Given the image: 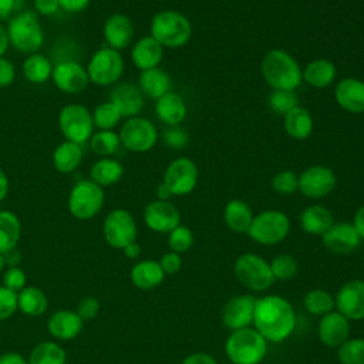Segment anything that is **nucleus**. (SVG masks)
Wrapping results in <instances>:
<instances>
[{"label":"nucleus","instance_id":"60","mask_svg":"<svg viewBox=\"0 0 364 364\" xmlns=\"http://www.w3.org/2000/svg\"><path fill=\"white\" fill-rule=\"evenodd\" d=\"M122 250H124V255L128 259H136L141 255V246L136 243V240L129 243V245H127Z\"/></svg>","mask_w":364,"mask_h":364},{"label":"nucleus","instance_id":"38","mask_svg":"<svg viewBox=\"0 0 364 364\" xmlns=\"http://www.w3.org/2000/svg\"><path fill=\"white\" fill-rule=\"evenodd\" d=\"M67 355L61 346L53 341L37 344L28 357V364H65Z\"/></svg>","mask_w":364,"mask_h":364},{"label":"nucleus","instance_id":"53","mask_svg":"<svg viewBox=\"0 0 364 364\" xmlns=\"http://www.w3.org/2000/svg\"><path fill=\"white\" fill-rule=\"evenodd\" d=\"M36 10L43 16H51L60 9L58 0H34Z\"/></svg>","mask_w":364,"mask_h":364},{"label":"nucleus","instance_id":"28","mask_svg":"<svg viewBox=\"0 0 364 364\" xmlns=\"http://www.w3.org/2000/svg\"><path fill=\"white\" fill-rule=\"evenodd\" d=\"M138 87L141 88L144 95L156 101L158 98L171 91L172 80L165 70L155 67L141 71L138 78Z\"/></svg>","mask_w":364,"mask_h":364},{"label":"nucleus","instance_id":"36","mask_svg":"<svg viewBox=\"0 0 364 364\" xmlns=\"http://www.w3.org/2000/svg\"><path fill=\"white\" fill-rule=\"evenodd\" d=\"M21 225L18 218L9 210H0V253L14 249L18 243Z\"/></svg>","mask_w":364,"mask_h":364},{"label":"nucleus","instance_id":"2","mask_svg":"<svg viewBox=\"0 0 364 364\" xmlns=\"http://www.w3.org/2000/svg\"><path fill=\"white\" fill-rule=\"evenodd\" d=\"M263 80L272 90L296 91L303 81V70L297 60L283 48L269 50L260 63Z\"/></svg>","mask_w":364,"mask_h":364},{"label":"nucleus","instance_id":"17","mask_svg":"<svg viewBox=\"0 0 364 364\" xmlns=\"http://www.w3.org/2000/svg\"><path fill=\"white\" fill-rule=\"evenodd\" d=\"M321 242L331 253L348 255L358 247L361 237L358 236L353 223L334 222L330 229L321 235Z\"/></svg>","mask_w":364,"mask_h":364},{"label":"nucleus","instance_id":"4","mask_svg":"<svg viewBox=\"0 0 364 364\" xmlns=\"http://www.w3.org/2000/svg\"><path fill=\"white\" fill-rule=\"evenodd\" d=\"M225 351L233 364H259L267 354V341L256 328L245 327L229 334Z\"/></svg>","mask_w":364,"mask_h":364},{"label":"nucleus","instance_id":"32","mask_svg":"<svg viewBox=\"0 0 364 364\" xmlns=\"http://www.w3.org/2000/svg\"><path fill=\"white\" fill-rule=\"evenodd\" d=\"M131 282L134 286L142 290H151L158 287L164 277L165 273L159 266V262L156 260H142L138 262L132 266L131 269Z\"/></svg>","mask_w":364,"mask_h":364},{"label":"nucleus","instance_id":"40","mask_svg":"<svg viewBox=\"0 0 364 364\" xmlns=\"http://www.w3.org/2000/svg\"><path fill=\"white\" fill-rule=\"evenodd\" d=\"M119 135L114 131H98L91 136V151L102 158L114 155L119 148Z\"/></svg>","mask_w":364,"mask_h":364},{"label":"nucleus","instance_id":"48","mask_svg":"<svg viewBox=\"0 0 364 364\" xmlns=\"http://www.w3.org/2000/svg\"><path fill=\"white\" fill-rule=\"evenodd\" d=\"M16 310H18L17 291L0 286V321L11 317Z\"/></svg>","mask_w":364,"mask_h":364},{"label":"nucleus","instance_id":"42","mask_svg":"<svg viewBox=\"0 0 364 364\" xmlns=\"http://www.w3.org/2000/svg\"><path fill=\"white\" fill-rule=\"evenodd\" d=\"M121 118H122V115H121L119 109L111 101L97 105V108L92 114V122L101 131H111L114 127H117L119 124Z\"/></svg>","mask_w":364,"mask_h":364},{"label":"nucleus","instance_id":"47","mask_svg":"<svg viewBox=\"0 0 364 364\" xmlns=\"http://www.w3.org/2000/svg\"><path fill=\"white\" fill-rule=\"evenodd\" d=\"M162 141L172 149H182L189 142V132L181 125H171L162 132Z\"/></svg>","mask_w":364,"mask_h":364},{"label":"nucleus","instance_id":"16","mask_svg":"<svg viewBox=\"0 0 364 364\" xmlns=\"http://www.w3.org/2000/svg\"><path fill=\"white\" fill-rule=\"evenodd\" d=\"M337 311L347 320L364 318V280H348L344 283L334 299Z\"/></svg>","mask_w":364,"mask_h":364},{"label":"nucleus","instance_id":"49","mask_svg":"<svg viewBox=\"0 0 364 364\" xmlns=\"http://www.w3.org/2000/svg\"><path fill=\"white\" fill-rule=\"evenodd\" d=\"M3 286L13 290L20 291L26 287V273L23 269L17 267H9L3 274Z\"/></svg>","mask_w":364,"mask_h":364},{"label":"nucleus","instance_id":"29","mask_svg":"<svg viewBox=\"0 0 364 364\" xmlns=\"http://www.w3.org/2000/svg\"><path fill=\"white\" fill-rule=\"evenodd\" d=\"M283 127L286 134L297 141L307 139L314 128L313 115L304 107H296L283 115Z\"/></svg>","mask_w":364,"mask_h":364},{"label":"nucleus","instance_id":"21","mask_svg":"<svg viewBox=\"0 0 364 364\" xmlns=\"http://www.w3.org/2000/svg\"><path fill=\"white\" fill-rule=\"evenodd\" d=\"M350 336V320L337 310L321 316L318 321V338L327 347H340Z\"/></svg>","mask_w":364,"mask_h":364},{"label":"nucleus","instance_id":"37","mask_svg":"<svg viewBox=\"0 0 364 364\" xmlns=\"http://www.w3.org/2000/svg\"><path fill=\"white\" fill-rule=\"evenodd\" d=\"M53 67L50 60L38 53L30 54L23 63V74L33 84H41L51 77Z\"/></svg>","mask_w":364,"mask_h":364},{"label":"nucleus","instance_id":"31","mask_svg":"<svg viewBox=\"0 0 364 364\" xmlns=\"http://www.w3.org/2000/svg\"><path fill=\"white\" fill-rule=\"evenodd\" d=\"M253 216L250 206L240 199L229 200L223 209V220L235 233H247Z\"/></svg>","mask_w":364,"mask_h":364},{"label":"nucleus","instance_id":"52","mask_svg":"<svg viewBox=\"0 0 364 364\" xmlns=\"http://www.w3.org/2000/svg\"><path fill=\"white\" fill-rule=\"evenodd\" d=\"M16 77L14 65L7 60L0 57V87H9Z\"/></svg>","mask_w":364,"mask_h":364},{"label":"nucleus","instance_id":"64","mask_svg":"<svg viewBox=\"0 0 364 364\" xmlns=\"http://www.w3.org/2000/svg\"><path fill=\"white\" fill-rule=\"evenodd\" d=\"M6 264H4V259H3V253H0V272L3 270V267H4Z\"/></svg>","mask_w":364,"mask_h":364},{"label":"nucleus","instance_id":"63","mask_svg":"<svg viewBox=\"0 0 364 364\" xmlns=\"http://www.w3.org/2000/svg\"><path fill=\"white\" fill-rule=\"evenodd\" d=\"M9 191V179L6 176V173L0 169V202L6 198Z\"/></svg>","mask_w":364,"mask_h":364},{"label":"nucleus","instance_id":"62","mask_svg":"<svg viewBox=\"0 0 364 364\" xmlns=\"http://www.w3.org/2000/svg\"><path fill=\"white\" fill-rule=\"evenodd\" d=\"M9 44H10V41H9L7 31H6V28L0 24V57H3V54L7 51Z\"/></svg>","mask_w":364,"mask_h":364},{"label":"nucleus","instance_id":"58","mask_svg":"<svg viewBox=\"0 0 364 364\" xmlns=\"http://www.w3.org/2000/svg\"><path fill=\"white\" fill-rule=\"evenodd\" d=\"M3 259H4V264L9 266V267H17L20 260H21V255L20 252L14 247V249H10L7 252L3 253Z\"/></svg>","mask_w":364,"mask_h":364},{"label":"nucleus","instance_id":"44","mask_svg":"<svg viewBox=\"0 0 364 364\" xmlns=\"http://www.w3.org/2000/svg\"><path fill=\"white\" fill-rule=\"evenodd\" d=\"M269 264L274 280H290L299 272L297 260L290 255H279Z\"/></svg>","mask_w":364,"mask_h":364},{"label":"nucleus","instance_id":"59","mask_svg":"<svg viewBox=\"0 0 364 364\" xmlns=\"http://www.w3.org/2000/svg\"><path fill=\"white\" fill-rule=\"evenodd\" d=\"M16 0H0V18L6 20L14 11Z\"/></svg>","mask_w":364,"mask_h":364},{"label":"nucleus","instance_id":"3","mask_svg":"<svg viewBox=\"0 0 364 364\" xmlns=\"http://www.w3.org/2000/svg\"><path fill=\"white\" fill-rule=\"evenodd\" d=\"M151 36L168 48H179L189 43L192 24L189 18L176 10H161L151 20Z\"/></svg>","mask_w":364,"mask_h":364},{"label":"nucleus","instance_id":"7","mask_svg":"<svg viewBox=\"0 0 364 364\" xmlns=\"http://www.w3.org/2000/svg\"><path fill=\"white\" fill-rule=\"evenodd\" d=\"M233 272L239 283L252 291H264L274 282L270 264L255 253L240 255L235 262Z\"/></svg>","mask_w":364,"mask_h":364},{"label":"nucleus","instance_id":"19","mask_svg":"<svg viewBox=\"0 0 364 364\" xmlns=\"http://www.w3.org/2000/svg\"><path fill=\"white\" fill-rule=\"evenodd\" d=\"M334 98L340 108L350 114L364 112V81L355 77L341 78L334 88Z\"/></svg>","mask_w":364,"mask_h":364},{"label":"nucleus","instance_id":"30","mask_svg":"<svg viewBox=\"0 0 364 364\" xmlns=\"http://www.w3.org/2000/svg\"><path fill=\"white\" fill-rule=\"evenodd\" d=\"M333 223V213L323 205H310L300 215V226L309 235L321 236Z\"/></svg>","mask_w":364,"mask_h":364},{"label":"nucleus","instance_id":"5","mask_svg":"<svg viewBox=\"0 0 364 364\" xmlns=\"http://www.w3.org/2000/svg\"><path fill=\"white\" fill-rule=\"evenodd\" d=\"M7 36L10 44L26 54L36 53L44 41V31L38 17L31 10L16 14L7 24Z\"/></svg>","mask_w":364,"mask_h":364},{"label":"nucleus","instance_id":"45","mask_svg":"<svg viewBox=\"0 0 364 364\" xmlns=\"http://www.w3.org/2000/svg\"><path fill=\"white\" fill-rule=\"evenodd\" d=\"M193 245V233L188 226L179 225L168 233V246L171 252L185 253Z\"/></svg>","mask_w":364,"mask_h":364},{"label":"nucleus","instance_id":"55","mask_svg":"<svg viewBox=\"0 0 364 364\" xmlns=\"http://www.w3.org/2000/svg\"><path fill=\"white\" fill-rule=\"evenodd\" d=\"M181 364H218L216 360L206 353H192L182 360Z\"/></svg>","mask_w":364,"mask_h":364},{"label":"nucleus","instance_id":"61","mask_svg":"<svg viewBox=\"0 0 364 364\" xmlns=\"http://www.w3.org/2000/svg\"><path fill=\"white\" fill-rule=\"evenodd\" d=\"M171 196H173V195H172V192L169 191V188H168L164 182H161V183L156 186V199H159V200H169Z\"/></svg>","mask_w":364,"mask_h":364},{"label":"nucleus","instance_id":"12","mask_svg":"<svg viewBox=\"0 0 364 364\" xmlns=\"http://www.w3.org/2000/svg\"><path fill=\"white\" fill-rule=\"evenodd\" d=\"M121 144L132 152H148L158 141V131L155 125L141 117H132L125 121L119 131Z\"/></svg>","mask_w":364,"mask_h":364},{"label":"nucleus","instance_id":"11","mask_svg":"<svg viewBox=\"0 0 364 364\" xmlns=\"http://www.w3.org/2000/svg\"><path fill=\"white\" fill-rule=\"evenodd\" d=\"M173 196H185L193 192L199 182L198 165L188 156H179L169 162L162 181Z\"/></svg>","mask_w":364,"mask_h":364},{"label":"nucleus","instance_id":"56","mask_svg":"<svg viewBox=\"0 0 364 364\" xmlns=\"http://www.w3.org/2000/svg\"><path fill=\"white\" fill-rule=\"evenodd\" d=\"M0 364H28V360L16 351H9L0 355Z\"/></svg>","mask_w":364,"mask_h":364},{"label":"nucleus","instance_id":"9","mask_svg":"<svg viewBox=\"0 0 364 364\" xmlns=\"http://www.w3.org/2000/svg\"><path fill=\"white\" fill-rule=\"evenodd\" d=\"M58 125L65 139L78 145L87 142L92 136V115L81 104H68L63 107L58 117Z\"/></svg>","mask_w":364,"mask_h":364},{"label":"nucleus","instance_id":"34","mask_svg":"<svg viewBox=\"0 0 364 364\" xmlns=\"http://www.w3.org/2000/svg\"><path fill=\"white\" fill-rule=\"evenodd\" d=\"M91 181L95 182L98 186H109L117 183L122 175H124V168L122 165L111 158H101L97 161L92 168H91Z\"/></svg>","mask_w":364,"mask_h":364},{"label":"nucleus","instance_id":"13","mask_svg":"<svg viewBox=\"0 0 364 364\" xmlns=\"http://www.w3.org/2000/svg\"><path fill=\"white\" fill-rule=\"evenodd\" d=\"M104 237L107 243L115 249H124L136 240V222L125 209L111 210L104 220Z\"/></svg>","mask_w":364,"mask_h":364},{"label":"nucleus","instance_id":"50","mask_svg":"<svg viewBox=\"0 0 364 364\" xmlns=\"http://www.w3.org/2000/svg\"><path fill=\"white\" fill-rule=\"evenodd\" d=\"M98 311H100V301L92 296H87V297L81 299L80 303L77 304V310H75V313L81 317L82 321L95 318Z\"/></svg>","mask_w":364,"mask_h":364},{"label":"nucleus","instance_id":"46","mask_svg":"<svg viewBox=\"0 0 364 364\" xmlns=\"http://www.w3.org/2000/svg\"><path fill=\"white\" fill-rule=\"evenodd\" d=\"M272 188L279 195H291L299 189V175L293 171H280L272 178Z\"/></svg>","mask_w":364,"mask_h":364},{"label":"nucleus","instance_id":"26","mask_svg":"<svg viewBox=\"0 0 364 364\" xmlns=\"http://www.w3.org/2000/svg\"><path fill=\"white\" fill-rule=\"evenodd\" d=\"M84 321L71 310H58L48 318L47 327L53 337L58 340H73L82 330Z\"/></svg>","mask_w":364,"mask_h":364},{"label":"nucleus","instance_id":"43","mask_svg":"<svg viewBox=\"0 0 364 364\" xmlns=\"http://www.w3.org/2000/svg\"><path fill=\"white\" fill-rule=\"evenodd\" d=\"M337 348L341 364H364V338H347Z\"/></svg>","mask_w":364,"mask_h":364},{"label":"nucleus","instance_id":"24","mask_svg":"<svg viewBox=\"0 0 364 364\" xmlns=\"http://www.w3.org/2000/svg\"><path fill=\"white\" fill-rule=\"evenodd\" d=\"M164 58V47L152 37H141L131 50V60L141 71L159 67Z\"/></svg>","mask_w":364,"mask_h":364},{"label":"nucleus","instance_id":"23","mask_svg":"<svg viewBox=\"0 0 364 364\" xmlns=\"http://www.w3.org/2000/svg\"><path fill=\"white\" fill-rule=\"evenodd\" d=\"M104 37L114 50H122L129 46L134 37V24L125 14L115 13L109 16L104 24Z\"/></svg>","mask_w":364,"mask_h":364},{"label":"nucleus","instance_id":"15","mask_svg":"<svg viewBox=\"0 0 364 364\" xmlns=\"http://www.w3.org/2000/svg\"><path fill=\"white\" fill-rule=\"evenodd\" d=\"M144 222L154 232L169 233L181 225V213L172 202L156 199L145 206Z\"/></svg>","mask_w":364,"mask_h":364},{"label":"nucleus","instance_id":"8","mask_svg":"<svg viewBox=\"0 0 364 364\" xmlns=\"http://www.w3.org/2000/svg\"><path fill=\"white\" fill-rule=\"evenodd\" d=\"M104 205V191L91 179H82L74 185L68 196V209L81 220L94 218Z\"/></svg>","mask_w":364,"mask_h":364},{"label":"nucleus","instance_id":"25","mask_svg":"<svg viewBox=\"0 0 364 364\" xmlns=\"http://www.w3.org/2000/svg\"><path fill=\"white\" fill-rule=\"evenodd\" d=\"M155 114L158 119L168 127L181 125V122L186 118L188 107L181 94L169 91L156 100Z\"/></svg>","mask_w":364,"mask_h":364},{"label":"nucleus","instance_id":"39","mask_svg":"<svg viewBox=\"0 0 364 364\" xmlns=\"http://www.w3.org/2000/svg\"><path fill=\"white\" fill-rule=\"evenodd\" d=\"M304 309L313 316H324L334 310L336 301L331 293L323 289H313L309 290L303 299Z\"/></svg>","mask_w":364,"mask_h":364},{"label":"nucleus","instance_id":"33","mask_svg":"<svg viewBox=\"0 0 364 364\" xmlns=\"http://www.w3.org/2000/svg\"><path fill=\"white\" fill-rule=\"evenodd\" d=\"M82 159L81 146L75 142H61L53 152V165L61 173L73 172Z\"/></svg>","mask_w":364,"mask_h":364},{"label":"nucleus","instance_id":"20","mask_svg":"<svg viewBox=\"0 0 364 364\" xmlns=\"http://www.w3.org/2000/svg\"><path fill=\"white\" fill-rule=\"evenodd\" d=\"M51 78L58 90L68 94H77L82 91L90 80L87 70L74 61H64L57 64L53 68Z\"/></svg>","mask_w":364,"mask_h":364},{"label":"nucleus","instance_id":"54","mask_svg":"<svg viewBox=\"0 0 364 364\" xmlns=\"http://www.w3.org/2000/svg\"><path fill=\"white\" fill-rule=\"evenodd\" d=\"M60 7L70 13H80L90 6V0H58Z\"/></svg>","mask_w":364,"mask_h":364},{"label":"nucleus","instance_id":"18","mask_svg":"<svg viewBox=\"0 0 364 364\" xmlns=\"http://www.w3.org/2000/svg\"><path fill=\"white\" fill-rule=\"evenodd\" d=\"M256 297L252 294H239L232 297L222 309V323L226 328L235 331L249 327L253 323Z\"/></svg>","mask_w":364,"mask_h":364},{"label":"nucleus","instance_id":"41","mask_svg":"<svg viewBox=\"0 0 364 364\" xmlns=\"http://www.w3.org/2000/svg\"><path fill=\"white\" fill-rule=\"evenodd\" d=\"M267 104L274 114L286 115L289 111L299 107V97L293 90H272L267 97Z\"/></svg>","mask_w":364,"mask_h":364},{"label":"nucleus","instance_id":"27","mask_svg":"<svg viewBox=\"0 0 364 364\" xmlns=\"http://www.w3.org/2000/svg\"><path fill=\"white\" fill-rule=\"evenodd\" d=\"M337 68L333 61L327 58H316L303 68V81L310 87L323 90L331 85L336 80Z\"/></svg>","mask_w":364,"mask_h":364},{"label":"nucleus","instance_id":"35","mask_svg":"<svg viewBox=\"0 0 364 364\" xmlns=\"http://www.w3.org/2000/svg\"><path fill=\"white\" fill-rule=\"evenodd\" d=\"M47 297L43 290L33 286H26L17 293L18 310L27 316H40L47 309Z\"/></svg>","mask_w":364,"mask_h":364},{"label":"nucleus","instance_id":"1","mask_svg":"<svg viewBox=\"0 0 364 364\" xmlns=\"http://www.w3.org/2000/svg\"><path fill=\"white\" fill-rule=\"evenodd\" d=\"M255 328L266 341L280 343L286 340L296 327V313L289 300L270 294L256 299L253 313Z\"/></svg>","mask_w":364,"mask_h":364},{"label":"nucleus","instance_id":"14","mask_svg":"<svg viewBox=\"0 0 364 364\" xmlns=\"http://www.w3.org/2000/svg\"><path fill=\"white\" fill-rule=\"evenodd\" d=\"M337 178L331 168L324 165H313L299 175V189L301 195L310 199L327 196L336 188Z\"/></svg>","mask_w":364,"mask_h":364},{"label":"nucleus","instance_id":"22","mask_svg":"<svg viewBox=\"0 0 364 364\" xmlns=\"http://www.w3.org/2000/svg\"><path fill=\"white\" fill-rule=\"evenodd\" d=\"M109 101L119 109L122 117H135L144 107V94L138 84L119 82L109 94Z\"/></svg>","mask_w":364,"mask_h":364},{"label":"nucleus","instance_id":"6","mask_svg":"<svg viewBox=\"0 0 364 364\" xmlns=\"http://www.w3.org/2000/svg\"><path fill=\"white\" fill-rule=\"evenodd\" d=\"M290 233V219L289 216L276 209H267L256 216L250 223L247 235L252 240L259 245L273 246L280 243Z\"/></svg>","mask_w":364,"mask_h":364},{"label":"nucleus","instance_id":"10","mask_svg":"<svg viewBox=\"0 0 364 364\" xmlns=\"http://www.w3.org/2000/svg\"><path fill=\"white\" fill-rule=\"evenodd\" d=\"M124 73V58L118 50L111 47L100 48L91 57L87 74L97 85H111L117 82Z\"/></svg>","mask_w":364,"mask_h":364},{"label":"nucleus","instance_id":"51","mask_svg":"<svg viewBox=\"0 0 364 364\" xmlns=\"http://www.w3.org/2000/svg\"><path fill=\"white\" fill-rule=\"evenodd\" d=\"M158 262H159V266H161V269L164 270L165 274H175L182 267L181 255L175 253V252H168V253L162 255L161 260H158Z\"/></svg>","mask_w":364,"mask_h":364},{"label":"nucleus","instance_id":"57","mask_svg":"<svg viewBox=\"0 0 364 364\" xmlns=\"http://www.w3.org/2000/svg\"><path fill=\"white\" fill-rule=\"evenodd\" d=\"M351 223H353L354 229L357 230L358 236H360L361 239H364V203L355 210Z\"/></svg>","mask_w":364,"mask_h":364}]
</instances>
